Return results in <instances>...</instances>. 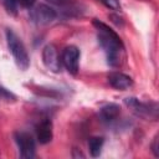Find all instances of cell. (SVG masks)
I'll return each instance as SVG.
<instances>
[{"label":"cell","instance_id":"10","mask_svg":"<svg viewBox=\"0 0 159 159\" xmlns=\"http://www.w3.org/2000/svg\"><path fill=\"white\" fill-rule=\"evenodd\" d=\"M120 114V107L116 103H108L99 109V118L104 123L114 122Z\"/></svg>","mask_w":159,"mask_h":159},{"label":"cell","instance_id":"2","mask_svg":"<svg viewBox=\"0 0 159 159\" xmlns=\"http://www.w3.org/2000/svg\"><path fill=\"white\" fill-rule=\"evenodd\" d=\"M5 36H6L7 48L11 52V55L15 60V63L17 65V67L21 71H26L30 66V57H29V53H27V50H26L24 42L11 29L6 30Z\"/></svg>","mask_w":159,"mask_h":159},{"label":"cell","instance_id":"15","mask_svg":"<svg viewBox=\"0 0 159 159\" xmlns=\"http://www.w3.org/2000/svg\"><path fill=\"white\" fill-rule=\"evenodd\" d=\"M0 98L10 99V98H14V96H12V93H11V92H9L7 89H5V88L0 87Z\"/></svg>","mask_w":159,"mask_h":159},{"label":"cell","instance_id":"1","mask_svg":"<svg viewBox=\"0 0 159 159\" xmlns=\"http://www.w3.org/2000/svg\"><path fill=\"white\" fill-rule=\"evenodd\" d=\"M93 26L97 30V39L102 47V50L106 53L107 63L111 67H117L120 65L122 56L124 52V46L122 43L120 37L112 30L108 25L104 22L94 19Z\"/></svg>","mask_w":159,"mask_h":159},{"label":"cell","instance_id":"4","mask_svg":"<svg viewBox=\"0 0 159 159\" xmlns=\"http://www.w3.org/2000/svg\"><path fill=\"white\" fill-rule=\"evenodd\" d=\"M57 17V12L47 4H37L30 9V20L36 25H48Z\"/></svg>","mask_w":159,"mask_h":159},{"label":"cell","instance_id":"13","mask_svg":"<svg viewBox=\"0 0 159 159\" xmlns=\"http://www.w3.org/2000/svg\"><path fill=\"white\" fill-rule=\"evenodd\" d=\"M98 1H101L106 7L111 10H120L119 0H98Z\"/></svg>","mask_w":159,"mask_h":159},{"label":"cell","instance_id":"12","mask_svg":"<svg viewBox=\"0 0 159 159\" xmlns=\"http://www.w3.org/2000/svg\"><path fill=\"white\" fill-rule=\"evenodd\" d=\"M4 7L10 15H16L17 14V7H19V0H1Z\"/></svg>","mask_w":159,"mask_h":159},{"label":"cell","instance_id":"17","mask_svg":"<svg viewBox=\"0 0 159 159\" xmlns=\"http://www.w3.org/2000/svg\"><path fill=\"white\" fill-rule=\"evenodd\" d=\"M152 152H153V154H154V157H159V149H158V137H155L154 138V140H153V143H152Z\"/></svg>","mask_w":159,"mask_h":159},{"label":"cell","instance_id":"5","mask_svg":"<svg viewBox=\"0 0 159 159\" xmlns=\"http://www.w3.org/2000/svg\"><path fill=\"white\" fill-rule=\"evenodd\" d=\"M15 143L19 149V154L24 159H31L35 157L36 144L34 137L27 132H16Z\"/></svg>","mask_w":159,"mask_h":159},{"label":"cell","instance_id":"8","mask_svg":"<svg viewBox=\"0 0 159 159\" xmlns=\"http://www.w3.org/2000/svg\"><path fill=\"white\" fill-rule=\"evenodd\" d=\"M36 132V139L40 144H47L52 140L53 138V132H52V122L50 119H42L36 124L35 128Z\"/></svg>","mask_w":159,"mask_h":159},{"label":"cell","instance_id":"6","mask_svg":"<svg viewBox=\"0 0 159 159\" xmlns=\"http://www.w3.org/2000/svg\"><path fill=\"white\" fill-rule=\"evenodd\" d=\"M80 57H81V52L73 45H70L63 50L61 56V62L65 66V68L68 71V73L77 75L80 70Z\"/></svg>","mask_w":159,"mask_h":159},{"label":"cell","instance_id":"3","mask_svg":"<svg viewBox=\"0 0 159 159\" xmlns=\"http://www.w3.org/2000/svg\"><path fill=\"white\" fill-rule=\"evenodd\" d=\"M125 106L138 117L144 119H158V103L157 102H143L134 97H128L124 99Z\"/></svg>","mask_w":159,"mask_h":159},{"label":"cell","instance_id":"16","mask_svg":"<svg viewBox=\"0 0 159 159\" xmlns=\"http://www.w3.org/2000/svg\"><path fill=\"white\" fill-rule=\"evenodd\" d=\"M35 2H36V0H19V5H21L24 7H29V9H31L35 5Z\"/></svg>","mask_w":159,"mask_h":159},{"label":"cell","instance_id":"14","mask_svg":"<svg viewBox=\"0 0 159 159\" xmlns=\"http://www.w3.org/2000/svg\"><path fill=\"white\" fill-rule=\"evenodd\" d=\"M60 7H70L71 10H73V0H47Z\"/></svg>","mask_w":159,"mask_h":159},{"label":"cell","instance_id":"9","mask_svg":"<svg viewBox=\"0 0 159 159\" xmlns=\"http://www.w3.org/2000/svg\"><path fill=\"white\" fill-rule=\"evenodd\" d=\"M107 80H108V83L113 88L120 89V91L128 89L133 84L132 77L128 76V75H125V73H122V72H112V73L108 75Z\"/></svg>","mask_w":159,"mask_h":159},{"label":"cell","instance_id":"7","mask_svg":"<svg viewBox=\"0 0 159 159\" xmlns=\"http://www.w3.org/2000/svg\"><path fill=\"white\" fill-rule=\"evenodd\" d=\"M42 62L46 66L47 70H50L53 73H58L62 68L61 57L58 55V51L55 45L50 43L46 45L42 50Z\"/></svg>","mask_w":159,"mask_h":159},{"label":"cell","instance_id":"11","mask_svg":"<svg viewBox=\"0 0 159 159\" xmlns=\"http://www.w3.org/2000/svg\"><path fill=\"white\" fill-rule=\"evenodd\" d=\"M104 144V139L102 137H92L88 140V149H89V154L93 158H97L101 155L102 153V148Z\"/></svg>","mask_w":159,"mask_h":159}]
</instances>
